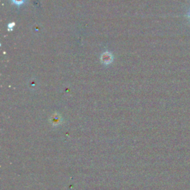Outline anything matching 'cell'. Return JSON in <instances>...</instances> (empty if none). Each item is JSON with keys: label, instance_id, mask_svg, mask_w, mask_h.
<instances>
[{"label": "cell", "instance_id": "obj_1", "mask_svg": "<svg viewBox=\"0 0 190 190\" xmlns=\"http://www.w3.org/2000/svg\"><path fill=\"white\" fill-rule=\"evenodd\" d=\"M100 59L101 61L103 62V63H104V64L106 65L110 64V63L113 61V56L111 53L108 52L107 51V52L103 53L102 56H101Z\"/></svg>", "mask_w": 190, "mask_h": 190}, {"label": "cell", "instance_id": "obj_2", "mask_svg": "<svg viewBox=\"0 0 190 190\" xmlns=\"http://www.w3.org/2000/svg\"><path fill=\"white\" fill-rule=\"evenodd\" d=\"M25 0H12L13 2L16 5H22L24 3Z\"/></svg>", "mask_w": 190, "mask_h": 190}, {"label": "cell", "instance_id": "obj_3", "mask_svg": "<svg viewBox=\"0 0 190 190\" xmlns=\"http://www.w3.org/2000/svg\"><path fill=\"white\" fill-rule=\"evenodd\" d=\"M14 25H15V24H14V22H13V23H10V24L8 25V29H9V31H11V30L12 29L13 27H14Z\"/></svg>", "mask_w": 190, "mask_h": 190}, {"label": "cell", "instance_id": "obj_4", "mask_svg": "<svg viewBox=\"0 0 190 190\" xmlns=\"http://www.w3.org/2000/svg\"><path fill=\"white\" fill-rule=\"evenodd\" d=\"M187 16H189V19H190V11H189V13H188Z\"/></svg>", "mask_w": 190, "mask_h": 190}]
</instances>
